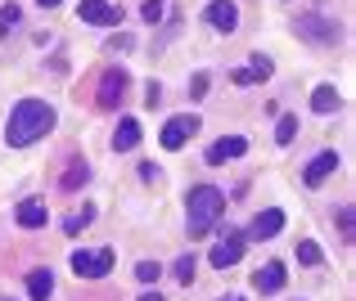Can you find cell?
<instances>
[{
    "label": "cell",
    "mask_w": 356,
    "mask_h": 301,
    "mask_svg": "<svg viewBox=\"0 0 356 301\" xmlns=\"http://www.w3.org/2000/svg\"><path fill=\"white\" fill-rule=\"evenodd\" d=\"M18 14H23L18 5H0V32H5V27H18Z\"/></svg>",
    "instance_id": "obj_25"
},
{
    "label": "cell",
    "mask_w": 356,
    "mask_h": 301,
    "mask_svg": "<svg viewBox=\"0 0 356 301\" xmlns=\"http://www.w3.org/2000/svg\"><path fill=\"white\" fill-rule=\"evenodd\" d=\"M298 261H302V266H321V261H325V252L316 248L312 239H302V243H298Z\"/></svg>",
    "instance_id": "obj_20"
},
{
    "label": "cell",
    "mask_w": 356,
    "mask_h": 301,
    "mask_svg": "<svg viewBox=\"0 0 356 301\" xmlns=\"http://www.w3.org/2000/svg\"><path fill=\"white\" fill-rule=\"evenodd\" d=\"M248 77L252 81H266L270 77V59H261V54H257V59H252V68H248Z\"/></svg>",
    "instance_id": "obj_26"
},
{
    "label": "cell",
    "mask_w": 356,
    "mask_h": 301,
    "mask_svg": "<svg viewBox=\"0 0 356 301\" xmlns=\"http://www.w3.org/2000/svg\"><path fill=\"white\" fill-rule=\"evenodd\" d=\"M280 230H284V212H280V207H270V212H261L257 221H252V239H275Z\"/></svg>",
    "instance_id": "obj_13"
},
{
    "label": "cell",
    "mask_w": 356,
    "mask_h": 301,
    "mask_svg": "<svg viewBox=\"0 0 356 301\" xmlns=\"http://www.w3.org/2000/svg\"><path fill=\"white\" fill-rule=\"evenodd\" d=\"M163 0H145V5H140V18H145V23H163Z\"/></svg>",
    "instance_id": "obj_22"
},
{
    "label": "cell",
    "mask_w": 356,
    "mask_h": 301,
    "mask_svg": "<svg viewBox=\"0 0 356 301\" xmlns=\"http://www.w3.org/2000/svg\"><path fill=\"white\" fill-rule=\"evenodd\" d=\"M199 135V117L194 112H181V117H172L163 126V148H181L185 139H194Z\"/></svg>",
    "instance_id": "obj_6"
},
{
    "label": "cell",
    "mask_w": 356,
    "mask_h": 301,
    "mask_svg": "<svg viewBox=\"0 0 356 301\" xmlns=\"http://www.w3.org/2000/svg\"><path fill=\"white\" fill-rule=\"evenodd\" d=\"M221 212H226V194H221V189H212V184L190 189V239L212 234V225H217Z\"/></svg>",
    "instance_id": "obj_2"
},
{
    "label": "cell",
    "mask_w": 356,
    "mask_h": 301,
    "mask_svg": "<svg viewBox=\"0 0 356 301\" xmlns=\"http://www.w3.org/2000/svg\"><path fill=\"white\" fill-rule=\"evenodd\" d=\"M312 108L316 112H334V108H339V90H334V86H316L312 90Z\"/></svg>",
    "instance_id": "obj_17"
},
{
    "label": "cell",
    "mask_w": 356,
    "mask_h": 301,
    "mask_svg": "<svg viewBox=\"0 0 356 301\" xmlns=\"http://www.w3.org/2000/svg\"><path fill=\"white\" fill-rule=\"evenodd\" d=\"M239 257H243V234H235V230H230L226 239H221L217 248L208 252V261H212V266H217V270H230V266H235Z\"/></svg>",
    "instance_id": "obj_8"
},
{
    "label": "cell",
    "mask_w": 356,
    "mask_h": 301,
    "mask_svg": "<svg viewBox=\"0 0 356 301\" xmlns=\"http://www.w3.org/2000/svg\"><path fill=\"white\" fill-rule=\"evenodd\" d=\"M136 144H140V121L136 117H122L118 130H113V148H118V153H127V148H136Z\"/></svg>",
    "instance_id": "obj_14"
},
{
    "label": "cell",
    "mask_w": 356,
    "mask_h": 301,
    "mask_svg": "<svg viewBox=\"0 0 356 301\" xmlns=\"http://www.w3.org/2000/svg\"><path fill=\"white\" fill-rule=\"evenodd\" d=\"M298 36H307V41H316V45H334L339 41V23L325 18V14H302L298 18Z\"/></svg>",
    "instance_id": "obj_4"
},
{
    "label": "cell",
    "mask_w": 356,
    "mask_h": 301,
    "mask_svg": "<svg viewBox=\"0 0 356 301\" xmlns=\"http://www.w3.org/2000/svg\"><path fill=\"white\" fill-rule=\"evenodd\" d=\"M54 130V108L45 99H23L14 103V112H9V126H5V144L9 148H27L36 144V139H45Z\"/></svg>",
    "instance_id": "obj_1"
},
{
    "label": "cell",
    "mask_w": 356,
    "mask_h": 301,
    "mask_svg": "<svg viewBox=\"0 0 356 301\" xmlns=\"http://www.w3.org/2000/svg\"><path fill=\"white\" fill-rule=\"evenodd\" d=\"M239 153H248V139L226 135V139H217V144L208 148V162H212V166H226V162H235Z\"/></svg>",
    "instance_id": "obj_9"
},
{
    "label": "cell",
    "mask_w": 356,
    "mask_h": 301,
    "mask_svg": "<svg viewBox=\"0 0 356 301\" xmlns=\"http://www.w3.org/2000/svg\"><path fill=\"white\" fill-rule=\"evenodd\" d=\"M158 275H163V266H154V261H140V266H136V279H140V284H154Z\"/></svg>",
    "instance_id": "obj_24"
},
{
    "label": "cell",
    "mask_w": 356,
    "mask_h": 301,
    "mask_svg": "<svg viewBox=\"0 0 356 301\" xmlns=\"http://www.w3.org/2000/svg\"><path fill=\"white\" fill-rule=\"evenodd\" d=\"M14 221L23 225V230H36V225H45V203H18V212H14Z\"/></svg>",
    "instance_id": "obj_16"
},
{
    "label": "cell",
    "mask_w": 356,
    "mask_h": 301,
    "mask_svg": "<svg viewBox=\"0 0 356 301\" xmlns=\"http://www.w3.org/2000/svg\"><path fill=\"white\" fill-rule=\"evenodd\" d=\"M136 301H163V297H158V293H145V297H136Z\"/></svg>",
    "instance_id": "obj_31"
},
{
    "label": "cell",
    "mask_w": 356,
    "mask_h": 301,
    "mask_svg": "<svg viewBox=\"0 0 356 301\" xmlns=\"http://www.w3.org/2000/svg\"><path fill=\"white\" fill-rule=\"evenodd\" d=\"M158 99H163V90H158V81H154V86H149V90H145V103H149V108H154V103H158Z\"/></svg>",
    "instance_id": "obj_30"
},
{
    "label": "cell",
    "mask_w": 356,
    "mask_h": 301,
    "mask_svg": "<svg viewBox=\"0 0 356 301\" xmlns=\"http://www.w3.org/2000/svg\"><path fill=\"white\" fill-rule=\"evenodd\" d=\"M90 221H95V207H81V212H72L68 221H63V230H68V234H81Z\"/></svg>",
    "instance_id": "obj_18"
},
{
    "label": "cell",
    "mask_w": 356,
    "mask_h": 301,
    "mask_svg": "<svg viewBox=\"0 0 356 301\" xmlns=\"http://www.w3.org/2000/svg\"><path fill=\"white\" fill-rule=\"evenodd\" d=\"M127 86H131V77H127V72H122V68H108L104 72V77H99V108H118V103H122V95H127Z\"/></svg>",
    "instance_id": "obj_5"
},
{
    "label": "cell",
    "mask_w": 356,
    "mask_h": 301,
    "mask_svg": "<svg viewBox=\"0 0 356 301\" xmlns=\"http://www.w3.org/2000/svg\"><path fill=\"white\" fill-rule=\"evenodd\" d=\"M352 225H356V216H352V207H339V230L352 239Z\"/></svg>",
    "instance_id": "obj_28"
},
{
    "label": "cell",
    "mask_w": 356,
    "mask_h": 301,
    "mask_svg": "<svg viewBox=\"0 0 356 301\" xmlns=\"http://www.w3.org/2000/svg\"><path fill=\"white\" fill-rule=\"evenodd\" d=\"M252 288H257V293H280V288H284V266H280V261L261 266L257 275H252Z\"/></svg>",
    "instance_id": "obj_12"
},
{
    "label": "cell",
    "mask_w": 356,
    "mask_h": 301,
    "mask_svg": "<svg viewBox=\"0 0 356 301\" xmlns=\"http://www.w3.org/2000/svg\"><path fill=\"white\" fill-rule=\"evenodd\" d=\"M113 270V248H99V252H72V275L77 279H104Z\"/></svg>",
    "instance_id": "obj_3"
},
{
    "label": "cell",
    "mask_w": 356,
    "mask_h": 301,
    "mask_svg": "<svg viewBox=\"0 0 356 301\" xmlns=\"http://www.w3.org/2000/svg\"><path fill=\"white\" fill-rule=\"evenodd\" d=\"M108 50H136V41H131V36H127V32H122V36H118V41H113V45H108Z\"/></svg>",
    "instance_id": "obj_29"
},
{
    "label": "cell",
    "mask_w": 356,
    "mask_h": 301,
    "mask_svg": "<svg viewBox=\"0 0 356 301\" xmlns=\"http://www.w3.org/2000/svg\"><path fill=\"white\" fill-rule=\"evenodd\" d=\"M190 95H194V99L208 95V72H194V77H190Z\"/></svg>",
    "instance_id": "obj_27"
},
{
    "label": "cell",
    "mask_w": 356,
    "mask_h": 301,
    "mask_svg": "<svg viewBox=\"0 0 356 301\" xmlns=\"http://www.w3.org/2000/svg\"><path fill=\"white\" fill-rule=\"evenodd\" d=\"M41 5H59V0H41Z\"/></svg>",
    "instance_id": "obj_33"
},
{
    "label": "cell",
    "mask_w": 356,
    "mask_h": 301,
    "mask_svg": "<svg viewBox=\"0 0 356 301\" xmlns=\"http://www.w3.org/2000/svg\"><path fill=\"white\" fill-rule=\"evenodd\" d=\"M221 301H243V297H221Z\"/></svg>",
    "instance_id": "obj_32"
},
{
    "label": "cell",
    "mask_w": 356,
    "mask_h": 301,
    "mask_svg": "<svg viewBox=\"0 0 356 301\" xmlns=\"http://www.w3.org/2000/svg\"><path fill=\"white\" fill-rule=\"evenodd\" d=\"M293 135H298V117H280L275 139H280V144H293Z\"/></svg>",
    "instance_id": "obj_21"
},
{
    "label": "cell",
    "mask_w": 356,
    "mask_h": 301,
    "mask_svg": "<svg viewBox=\"0 0 356 301\" xmlns=\"http://www.w3.org/2000/svg\"><path fill=\"white\" fill-rule=\"evenodd\" d=\"M50 293H54V275H50V270H32V275H27V297L45 301Z\"/></svg>",
    "instance_id": "obj_15"
},
{
    "label": "cell",
    "mask_w": 356,
    "mask_h": 301,
    "mask_svg": "<svg viewBox=\"0 0 356 301\" xmlns=\"http://www.w3.org/2000/svg\"><path fill=\"white\" fill-rule=\"evenodd\" d=\"M172 275H176V284H190V279H194V257H181L172 266Z\"/></svg>",
    "instance_id": "obj_23"
},
{
    "label": "cell",
    "mask_w": 356,
    "mask_h": 301,
    "mask_svg": "<svg viewBox=\"0 0 356 301\" xmlns=\"http://www.w3.org/2000/svg\"><path fill=\"white\" fill-rule=\"evenodd\" d=\"M86 180H90V166L86 162H72L68 175H63V189H77V184H86Z\"/></svg>",
    "instance_id": "obj_19"
},
{
    "label": "cell",
    "mask_w": 356,
    "mask_h": 301,
    "mask_svg": "<svg viewBox=\"0 0 356 301\" xmlns=\"http://www.w3.org/2000/svg\"><path fill=\"white\" fill-rule=\"evenodd\" d=\"M77 14L86 18V23H95V27H118L122 23V9L108 5V0H81Z\"/></svg>",
    "instance_id": "obj_7"
},
{
    "label": "cell",
    "mask_w": 356,
    "mask_h": 301,
    "mask_svg": "<svg viewBox=\"0 0 356 301\" xmlns=\"http://www.w3.org/2000/svg\"><path fill=\"white\" fill-rule=\"evenodd\" d=\"M330 171H339V153L325 148V153H316V162L302 171V184H307V189H316V184H325V175H330Z\"/></svg>",
    "instance_id": "obj_10"
},
{
    "label": "cell",
    "mask_w": 356,
    "mask_h": 301,
    "mask_svg": "<svg viewBox=\"0 0 356 301\" xmlns=\"http://www.w3.org/2000/svg\"><path fill=\"white\" fill-rule=\"evenodd\" d=\"M208 23L212 27H217V32H235V27H239V9L235 5H230V0H212V5H208Z\"/></svg>",
    "instance_id": "obj_11"
}]
</instances>
